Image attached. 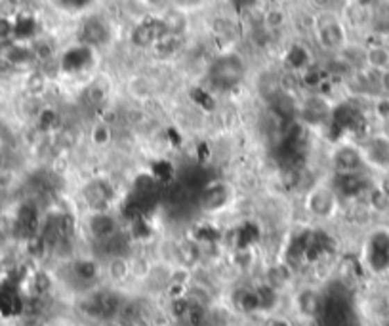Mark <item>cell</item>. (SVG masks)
<instances>
[{"mask_svg":"<svg viewBox=\"0 0 389 326\" xmlns=\"http://www.w3.org/2000/svg\"><path fill=\"white\" fill-rule=\"evenodd\" d=\"M313 35L317 44L326 52H340L347 44V27L340 15L330 10L315 14L313 17Z\"/></svg>","mask_w":389,"mask_h":326,"instance_id":"cell-3","label":"cell"},{"mask_svg":"<svg viewBox=\"0 0 389 326\" xmlns=\"http://www.w3.org/2000/svg\"><path fill=\"white\" fill-rule=\"evenodd\" d=\"M309 6L313 8L315 14H321V12H330L334 8V0H307Z\"/></svg>","mask_w":389,"mask_h":326,"instance_id":"cell-24","label":"cell"},{"mask_svg":"<svg viewBox=\"0 0 389 326\" xmlns=\"http://www.w3.org/2000/svg\"><path fill=\"white\" fill-rule=\"evenodd\" d=\"M17 326H50V323L42 313H25V315H22Z\"/></svg>","mask_w":389,"mask_h":326,"instance_id":"cell-21","label":"cell"},{"mask_svg":"<svg viewBox=\"0 0 389 326\" xmlns=\"http://www.w3.org/2000/svg\"><path fill=\"white\" fill-rule=\"evenodd\" d=\"M288 23V14L281 6H271L262 17V27L270 33L281 31Z\"/></svg>","mask_w":389,"mask_h":326,"instance_id":"cell-17","label":"cell"},{"mask_svg":"<svg viewBox=\"0 0 389 326\" xmlns=\"http://www.w3.org/2000/svg\"><path fill=\"white\" fill-rule=\"evenodd\" d=\"M96 326H122L119 319H109V320H101V323H96Z\"/></svg>","mask_w":389,"mask_h":326,"instance_id":"cell-28","label":"cell"},{"mask_svg":"<svg viewBox=\"0 0 389 326\" xmlns=\"http://www.w3.org/2000/svg\"><path fill=\"white\" fill-rule=\"evenodd\" d=\"M81 40L86 46H101L107 44L109 40V27L104 19L99 17H90L86 19L81 27Z\"/></svg>","mask_w":389,"mask_h":326,"instance_id":"cell-12","label":"cell"},{"mask_svg":"<svg viewBox=\"0 0 389 326\" xmlns=\"http://www.w3.org/2000/svg\"><path fill=\"white\" fill-rule=\"evenodd\" d=\"M301 119L311 120V122H322L330 115V105L322 99L321 96H311L307 97L306 101L301 104Z\"/></svg>","mask_w":389,"mask_h":326,"instance_id":"cell-14","label":"cell"},{"mask_svg":"<svg viewBox=\"0 0 389 326\" xmlns=\"http://www.w3.org/2000/svg\"><path fill=\"white\" fill-rule=\"evenodd\" d=\"M229 202V187L222 184V181H214L210 186L204 187V191L201 195V208L204 212H220L224 210Z\"/></svg>","mask_w":389,"mask_h":326,"instance_id":"cell-11","label":"cell"},{"mask_svg":"<svg viewBox=\"0 0 389 326\" xmlns=\"http://www.w3.org/2000/svg\"><path fill=\"white\" fill-rule=\"evenodd\" d=\"M247 76V63L242 56L235 52H225L217 56L208 67V81L212 88L220 92L237 90Z\"/></svg>","mask_w":389,"mask_h":326,"instance_id":"cell-2","label":"cell"},{"mask_svg":"<svg viewBox=\"0 0 389 326\" xmlns=\"http://www.w3.org/2000/svg\"><path fill=\"white\" fill-rule=\"evenodd\" d=\"M181 46H183V37L181 35H172V33H166L163 37L158 38L157 42L153 44V54L160 58V60H170L176 54L180 52Z\"/></svg>","mask_w":389,"mask_h":326,"instance_id":"cell-15","label":"cell"},{"mask_svg":"<svg viewBox=\"0 0 389 326\" xmlns=\"http://www.w3.org/2000/svg\"><path fill=\"white\" fill-rule=\"evenodd\" d=\"M149 4H153V6H158V4H163L165 0H147Z\"/></svg>","mask_w":389,"mask_h":326,"instance_id":"cell-30","label":"cell"},{"mask_svg":"<svg viewBox=\"0 0 389 326\" xmlns=\"http://www.w3.org/2000/svg\"><path fill=\"white\" fill-rule=\"evenodd\" d=\"M84 229H86V235L90 237V241L94 245H101L105 241H109L115 235H119L120 227H119V220L109 212V210H104V212H90L86 215V222H84Z\"/></svg>","mask_w":389,"mask_h":326,"instance_id":"cell-6","label":"cell"},{"mask_svg":"<svg viewBox=\"0 0 389 326\" xmlns=\"http://www.w3.org/2000/svg\"><path fill=\"white\" fill-rule=\"evenodd\" d=\"M104 277L109 281L111 286H120L134 277V266L128 256H113L107 258L104 263Z\"/></svg>","mask_w":389,"mask_h":326,"instance_id":"cell-9","label":"cell"},{"mask_svg":"<svg viewBox=\"0 0 389 326\" xmlns=\"http://www.w3.org/2000/svg\"><path fill=\"white\" fill-rule=\"evenodd\" d=\"M365 67L382 73L389 67V46L383 42H374L365 48Z\"/></svg>","mask_w":389,"mask_h":326,"instance_id":"cell-13","label":"cell"},{"mask_svg":"<svg viewBox=\"0 0 389 326\" xmlns=\"http://www.w3.org/2000/svg\"><path fill=\"white\" fill-rule=\"evenodd\" d=\"M322 298L324 294L319 288H313V286L299 288L294 296V309L299 319L306 323H317L322 309Z\"/></svg>","mask_w":389,"mask_h":326,"instance_id":"cell-8","label":"cell"},{"mask_svg":"<svg viewBox=\"0 0 389 326\" xmlns=\"http://www.w3.org/2000/svg\"><path fill=\"white\" fill-rule=\"evenodd\" d=\"M367 204L372 212H378V214H383V212H389V195L383 191L382 187L378 186H372L370 189L367 191Z\"/></svg>","mask_w":389,"mask_h":326,"instance_id":"cell-18","label":"cell"},{"mask_svg":"<svg viewBox=\"0 0 389 326\" xmlns=\"http://www.w3.org/2000/svg\"><path fill=\"white\" fill-rule=\"evenodd\" d=\"M90 140L97 147H105V145L111 141V128H109V124L104 122V120H101L99 124H96V127L92 128Z\"/></svg>","mask_w":389,"mask_h":326,"instance_id":"cell-19","label":"cell"},{"mask_svg":"<svg viewBox=\"0 0 389 326\" xmlns=\"http://www.w3.org/2000/svg\"><path fill=\"white\" fill-rule=\"evenodd\" d=\"M124 300L126 296L120 292L119 286L97 284L94 288L81 292V296L76 300V309L84 319L92 323H101V320L117 319Z\"/></svg>","mask_w":389,"mask_h":326,"instance_id":"cell-1","label":"cell"},{"mask_svg":"<svg viewBox=\"0 0 389 326\" xmlns=\"http://www.w3.org/2000/svg\"><path fill=\"white\" fill-rule=\"evenodd\" d=\"M378 88L382 92V96L389 97V67L386 71L380 73V79H378Z\"/></svg>","mask_w":389,"mask_h":326,"instance_id":"cell-26","label":"cell"},{"mask_svg":"<svg viewBox=\"0 0 389 326\" xmlns=\"http://www.w3.org/2000/svg\"><path fill=\"white\" fill-rule=\"evenodd\" d=\"M270 326H290V325H288L285 319H273L270 323Z\"/></svg>","mask_w":389,"mask_h":326,"instance_id":"cell-29","label":"cell"},{"mask_svg":"<svg viewBox=\"0 0 389 326\" xmlns=\"http://www.w3.org/2000/svg\"><path fill=\"white\" fill-rule=\"evenodd\" d=\"M58 141H60L61 147L71 149V147H73V145H75V141H76L75 132H73L71 128H65V130H60V132H58Z\"/></svg>","mask_w":389,"mask_h":326,"instance_id":"cell-22","label":"cell"},{"mask_svg":"<svg viewBox=\"0 0 389 326\" xmlns=\"http://www.w3.org/2000/svg\"><path fill=\"white\" fill-rule=\"evenodd\" d=\"M367 168L380 172H389V136L376 133L370 136L359 145Z\"/></svg>","mask_w":389,"mask_h":326,"instance_id":"cell-7","label":"cell"},{"mask_svg":"<svg viewBox=\"0 0 389 326\" xmlns=\"http://www.w3.org/2000/svg\"><path fill=\"white\" fill-rule=\"evenodd\" d=\"M233 2L239 10H250V8L258 4V0H233Z\"/></svg>","mask_w":389,"mask_h":326,"instance_id":"cell-27","label":"cell"},{"mask_svg":"<svg viewBox=\"0 0 389 326\" xmlns=\"http://www.w3.org/2000/svg\"><path fill=\"white\" fill-rule=\"evenodd\" d=\"M46 74L44 73H33L29 76V82H27V88L33 96H38L46 90Z\"/></svg>","mask_w":389,"mask_h":326,"instance_id":"cell-20","label":"cell"},{"mask_svg":"<svg viewBox=\"0 0 389 326\" xmlns=\"http://www.w3.org/2000/svg\"><path fill=\"white\" fill-rule=\"evenodd\" d=\"M14 23L8 19V15L0 14V40H6L14 35Z\"/></svg>","mask_w":389,"mask_h":326,"instance_id":"cell-23","label":"cell"},{"mask_svg":"<svg viewBox=\"0 0 389 326\" xmlns=\"http://www.w3.org/2000/svg\"><path fill=\"white\" fill-rule=\"evenodd\" d=\"M160 19L165 23L166 33H172V35H185V31L189 27V19L188 14L183 10H178V8H172L165 14L160 15Z\"/></svg>","mask_w":389,"mask_h":326,"instance_id":"cell-16","label":"cell"},{"mask_svg":"<svg viewBox=\"0 0 389 326\" xmlns=\"http://www.w3.org/2000/svg\"><path fill=\"white\" fill-rule=\"evenodd\" d=\"M202 0H172L174 8H178V10H183V12H188V10H193L201 4Z\"/></svg>","mask_w":389,"mask_h":326,"instance_id":"cell-25","label":"cell"},{"mask_svg":"<svg viewBox=\"0 0 389 326\" xmlns=\"http://www.w3.org/2000/svg\"><path fill=\"white\" fill-rule=\"evenodd\" d=\"M330 168L334 176H349V174H361L367 170V164L363 158L359 145L353 143H340L330 153Z\"/></svg>","mask_w":389,"mask_h":326,"instance_id":"cell-5","label":"cell"},{"mask_svg":"<svg viewBox=\"0 0 389 326\" xmlns=\"http://www.w3.org/2000/svg\"><path fill=\"white\" fill-rule=\"evenodd\" d=\"M306 210L317 220H332L340 210V197L329 184H317L306 195Z\"/></svg>","mask_w":389,"mask_h":326,"instance_id":"cell-4","label":"cell"},{"mask_svg":"<svg viewBox=\"0 0 389 326\" xmlns=\"http://www.w3.org/2000/svg\"><path fill=\"white\" fill-rule=\"evenodd\" d=\"M84 200H86V206L90 208V212L109 210V204L113 200V189L107 181H101V179L92 181L90 186H86L84 189Z\"/></svg>","mask_w":389,"mask_h":326,"instance_id":"cell-10","label":"cell"}]
</instances>
